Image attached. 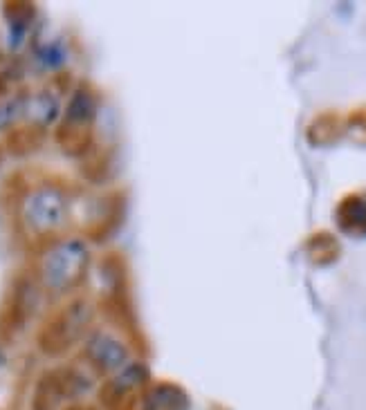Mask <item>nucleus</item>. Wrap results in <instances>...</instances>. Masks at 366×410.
I'll use <instances>...</instances> for the list:
<instances>
[{"instance_id": "obj_1", "label": "nucleus", "mask_w": 366, "mask_h": 410, "mask_svg": "<svg viewBox=\"0 0 366 410\" xmlns=\"http://www.w3.org/2000/svg\"><path fill=\"white\" fill-rule=\"evenodd\" d=\"M88 264V251L79 240H70L54 247V251L43 262V280L50 289L63 292V289L79 283Z\"/></svg>"}, {"instance_id": "obj_2", "label": "nucleus", "mask_w": 366, "mask_h": 410, "mask_svg": "<svg viewBox=\"0 0 366 410\" xmlns=\"http://www.w3.org/2000/svg\"><path fill=\"white\" fill-rule=\"evenodd\" d=\"M90 321V307L88 303L76 301L72 305H67L65 310H61L52 321L43 328V343L45 352H63L67 345L74 343V339L81 334V330L88 326Z\"/></svg>"}, {"instance_id": "obj_3", "label": "nucleus", "mask_w": 366, "mask_h": 410, "mask_svg": "<svg viewBox=\"0 0 366 410\" xmlns=\"http://www.w3.org/2000/svg\"><path fill=\"white\" fill-rule=\"evenodd\" d=\"M61 218H63V198L52 189L39 191L28 202V220H30V225L41 229V231L61 225Z\"/></svg>"}, {"instance_id": "obj_4", "label": "nucleus", "mask_w": 366, "mask_h": 410, "mask_svg": "<svg viewBox=\"0 0 366 410\" xmlns=\"http://www.w3.org/2000/svg\"><path fill=\"white\" fill-rule=\"evenodd\" d=\"M88 356L101 370H119L126 363V358H129V350L113 334L97 332V334L88 341Z\"/></svg>"}, {"instance_id": "obj_5", "label": "nucleus", "mask_w": 366, "mask_h": 410, "mask_svg": "<svg viewBox=\"0 0 366 410\" xmlns=\"http://www.w3.org/2000/svg\"><path fill=\"white\" fill-rule=\"evenodd\" d=\"M337 218H339V227H342L346 234L351 236L366 234V204L357 198V195H351V198H346L339 204Z\"/></svg>"}, {"instance_id": "obj_6", "label": "nucleus", "mask_w": 366, "mask_h": 410, "mask_svg": "<svg viewBox=\"0 0 366 410\" xmlns=\"http://www.w3.org/2000/svg\"><path fill=\"white\" fill-rule=\"evenodd\" d=\"M344 126L339 122V117H335L333 113H326V115H319L308 128V139L312 146H328V144H333L339 135H342Z\"/></svg>"}, {"instance_id": "obj_7", "label": "nucleus", "mask_w": 366, "mask_h": 410, "mask_svg": "<svg viewBox=\"0 0 366 410\" xmlns=\"http://www.w3.org/2000/svg\"><path fill=\"white\" fill-rule=\"evenodd\" d=\"M184 404V395L175 386H158L144 397L147 410H175Z\"/></svg>"}, {"instance_id": "obj_8", "label": "nucleus", "mask_w": 366, "mask_h": 410, "mask_svg": "<svg viewBox=\"0 0 366 410\" xmlns=\"http://www.w3.org/2000/svg\"><path fill=\"white\" fill-rule=\"evenodd\" d=\"M308 253L312 262H330L337 258L339 253V244L333 236L328 231H321V234H314L310 240H308Z\"/></svg>"}, {"instance_id": "obj_9", "label": "nucleus", "mask_w": 366, "mask_h": 410, "mask_svg": "<svg viewBox=\"0 0 366 410\" xmlns=\"http://www.w3.org/2000/svg\"><path fill=\"white\" fill-rule=\"evenodd\" d=\"M351 126L355 128V130H360V133L366 135V110H362V113H355V115L351 117ZM364 141H366V139H364Z\"/></svg>"}]
</instances>
